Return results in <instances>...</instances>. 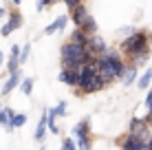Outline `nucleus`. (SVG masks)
Instances as JSON below:
<instances>
[{
	"label": "nucleus",
	"mask_w": 152,
	"mask_h": 150,
	"mask_svg": "<svg viewBox=\"0 0 152 150\" xmlns=\"http://www.w3.org/2000/svg\"><path fill=\"white\" fill-rule=\"evenodd\" d=\"M121 49L126 53H132V55H139V53H148V33H132L130 38H126L121 42Z\"/></svg>",
	"instance_id": "f257e3e1"
},
{
	"label": "nucleus",
	"mask_w": 152,
	"mask_h": 150,
	"mask_svg": "<svg viewBox=\"0 0 152 150\" xmlns=\"http://www.w3.org/2000/svg\"><path fill=\"white\" fill-rule=\"evenodd\" d=\"M86 49H88L91 55H104L106 53V42H104L97 33H91L88 40H86Z\"/></svg>",
	"instance_id": "f03ea898"
},
{
	"label": "nucleus",
	"mask_w": 152,
	"mask_h": 150,
	"mask_svg": "<svg viewBox=\"0 0 152 150\" xmlns=\"http://www.w3.org/2000/svg\"><path fill=\"white\" fill-rule=\"evenodd\" d=\"M121 150H145V139L137 135H128L121 141Z\"/></svg>",
	"instance_id": "7ed1b4c3"
},
{
	"label": "nucleus",
	"mask_w": 152,
	"mask_h": 150,
	"mask_svg": "<svg viewBox=\"0 0 152 150\" xmlns=\"http://www.w3.org/2000/svg\"><path fill=\"white\" fill-rule=\"evenodd\" d=\"M20 73H22V71H20V66H18L15 71H11V73H9V80L4 82V86H2V95H9V93H11L15 86L20 84V80H22V75H20Z\"/></svg>",
	"instance_id": "20e7f679"
},
{
	"label": "nucleus",
	"mask_w": 152,
	"mask_h": 150,
	"mask_svg": "<svg viewBox=\"0 0 152 150\" xmlns=\"http://www.w3.org/2000/svg\"><path fill=\"white\" fill-rule=\"evenodd\" d=\"M71 11H73V24H75V27H82V24L86 22V18L91 15V13L86 11V7H84L82 2H80V4H75Z\"/></svg>",
	"instance_id": "39448f33"
},
{
	"label": "nucleus",
	"mask_w": 152,
	"mask_h": 150,
	"mask_svg": "<svg viewBox=\"0 0 152 150\" xmlns=\"http://www.w3.org/2000/svg\"><path fill=\"white\" fill-rule=\"evenodd\" d=\"M20 24H22V15L20 13H11L9 15V22L2 27V38H7V35L13 33L15 29H20Z\"/></svg>",
	"instance_id": "423d86ee"
},
{
	"label": "nucleus",
	"mask_w": 152,
	"mask_h": 150,
	"mask_svg": "<svg viewBox=\"0 0 152 150\" xmlns=\"http://www.w3.org/2000/svg\"><path fill=\"white\" fill-rule=\"evenodd\" d=\"M69 20H71V18H69V15H60V18H57V20H55V22H51V24H49V27H46V29H44V33H46V35H53V33H55V31H62V29H64V27H66V24H69Z\"/></svg>",
	"instance_id": "0eeeda50"
},
{
	"label": "nucleus",
	"mask_w": 152,
	"mask_h": 150,
	"mask_svg": "<svg viewBox=\"0 0 152 150\" xmlns=\"http://www.w3.org/2000/svg\"><path fill=\"white\" fill-rule=\"evenodd\" d=\"M60 82H64L69 86H77V69H62Z\"/></svg>",
	"instance_id": "6e6552de"
},
{
	"label": "nucleus",
	"mask_w": 152,
	"mask_h": 150,
	"mask_svg": "<svg viewBox=\"0 0 152 150\" xmlns=\"http://www.w3.org/2000/svg\"><path fill=\"white\" fill-rule=\"evenodd\" d=\"M88 35H91V33H86V31H84L82 27H77V29L71 33V40H69V42H75V44H84V46H86Z\"/></svg>",
	"instance_id": "1a4fd4ad"
},
{
	"label": "nucleus",
	"mask_w": 152,
	"mask_h": 150,
	"mask_svg": "<svg viewBox=\"0 0 152 150\" xmlns=\"http://www.w3.org/2000/svg\"><path fill=\"white\" fill-rule=\"evenodd\" d=\"M18 53H20V46L13 44V46H11V55H9V62H7V71H9V73L20 66V64H18Z\"/></svg>",
	"instance_id": "9d476101"
},
{
	"label": "nucleus",
	"mask_w": 152,
	"mask_h": 150,
	"mask_svg": "<svg viewBox=\"0 0 152 150\" xmlns=\"http://www.w3.org/2000/svg\"><path fill=\"white\" fill-rule=\"evenodd\" d=\"M104 86H106V84L102 82V77H99V75H95V77H93V80L88 82L86 86H84V91H86V93H97L99 89H104Z\"/></svg>",
	"instance_id": "9b49d317"
},
{
	"label": "nucleus",
	"mask_w": 152,
	"mask_h": 150,
	"mask_svg": "<svg viewBox=\"0 0 152 150\" xmlns=\"http://www.w3.org/2000/svg\"><path fill=\"white\" fill-rule=\"evenodd\" d=\"M24 124H27V115H13L11 121H9V126H7V130L11 132V130H15V128H22Z\"/></svg>",
	"instance_id": "f8f14e48"
},
{
	"label": "nucleus",
	"mask_w": 152,
	"mask_h": 150,
	"mask_svg": "<svg viewBox=\"0 0 152 150\" xmlns=\"http://www.w3.org/2000/svg\"><path fill=\"white\" fill-rule=\"evenodd\" d=\"M88 130H91V121L84 119V121H80L75 128H73V135L75 137H84V135H88Z\"/></svg>",
	"instance_id": "ddd939ff"
},
{
	"label": "nucleus",
	"mask_w": 152,
	"mask_h": 150,
	"mask_svg": "<svg viewBox=\"0 0 152 150\" xmlns=\"http://www.w3.org/2000/svg\"><path fill=\"white\" fill-rule=\"evenodd\" d=\"M44 132H46V113L42 115V119H40V124H38V128H35V141H42L44 139Z\"/></svg>",
	"instance_id": "4468645a"
},
{
	"label": "nucleus",
	"mask_w": 152,
	"mask_h": 150,
	"mask_svg": "<svg viewBox=\"0 0 152 150\" xmlns=\"http://www.w3.org/2000/svg\"><path fill=\"white\" fill-rule=\"evenodd\" d=\"M150 82H152V69H145V73L137 80V86L143 91V89H148V86H150Z\"/></svg>",
	"instance_id": "2eb2a0df"
},
{
	"label": "nucleus",
	"mask_w": 152,
	"mask_h": 150,
	"mask_svg": "<svg viewBox=\"0 0 152 150\" xmlns=\"http://www.w3.org/2000/svg\"><path fill=\"white\" fill-rule=\"evenodd\" d=\"M46 130L53 132V135L60 132V128L55 126V115H53V110H51V108H49V113H46Z\"/></svg>",
	"instance_id": "dca6fc26"
},
{
	"label": "nucleus",
	"mask_w": 152,
	"mask_h": 150,
	"mask_svg": "<svg viewBox=\"0 0 152 150\" xmlns=\"http://www.w3.org/2000/svg\"><path fill=\"white\" fill-rule=\"evenodd\" d=\"M18 86H20V91H22L27 97L31 95V93H33V80H31V77H27V80H20V84H18Z\"/></svg>",
	"instance_id": "f3484780"
},
{
	"label": "nucleus",
	"mask_w": 152,
	"mask_h": 150,
	"mask_svg": "<svg viewBox=\"0 0 152 150\" xmlns=\"http://www.w3.org/2000/svg\"><path fill=\"white\" fill-rule=\"evenodd\" d=\"M13 115H15V113L11 110V108H4V110H0V126H4V128H7Z\"/></svg>",
	"instance_id": "a211bd4d"
},
{
	"label": "nucleus",
	"mask_w": 152,
	"mask_h": 150,
	"mask_svg": "<svg viewBox=\"0 0 152 150\" xmlns=\"http://www.w3.org/2000/svg\"><path fill=\"white\" fill-rule=\"evenodd\" d=\"M121 77H124V82H126V86H130V84H134V82H137V69H134V66H132V69H128V71H126V73H124Z\"/></svg>",
	"instance_id": "6ab92c4d"
},
{
	"label": "nucleus",
	"mask_w": 152,
	"mask_h": 150,
	"mask_svg": "<svg viewBox=\"0 0 152 150\" xmlns=\"http://www.w3.org/2000/svg\"><path fill=\"white\" fill-rule=\"evenodd\" d=\"M82 29L86 31V33H95V31H97V22L93 20V15H88V18H86V22L82 24Z\"/></svg>",
	"instance_id": "aec40b11"
},
{
	"label": "nucleus",
	"mask_w": 152,
	"mask_h": 150,
	"mask_svg": "<svg viewBox=\"0 0 152 150\" xmlns=\"http://www.w3.org/2000/svg\"><path fill=\"white\" fill-rule=\"evenodd\" d=\"M29 53H31V44H24V46H22V53H18V64H20V66L29 60Z\"/></svg>",
	"instance_id": "412c9836"
},
{
	"label": "nucleus",
	"mask_w": 152,
	"mask_h": 150,
	"mask_svg": "<svg viewBox=\"0 0 152 150\" xmlns=\"http://www.w3.org/2000/svg\"><path fill=\"white\" fill-rule=\"evenodd\" d=\"M51 110H53L55 117H62V115H66V104H64V102H60V104H57L55 108H51Z\"/></svg>",
	"instance_id": "4be33fe9"
},
{
	"label": "nucleus",
	"mask_w": 152,
	"mask_h": 150,
	"mask_svg": "<svg viewBox=\"0 0 152 150\" xmlns=\"http://www.w3.org/2000/svg\"><path fill=\"white\" fill-rule=\"evenodd\" d=\"M77 143H80V150H91V141H88V135L77 137Z\"/></svg>",
	"instance_id": "5701e85b"
},
{
	"label": "nucleus",
	"mask_w": 152,
	"mask_h": 150,
	"mask_svg": "<svg viewBox=\"0 0 152 150\" xmlns=\"http://www.w3.org/2000/svg\"><path fill=\"white\" fill-rule=\"evenodd\" d=\"M145 62H148V53H139L137 58H134V69H139V66H143Z\"/></svg>",
	"instance_id": "b1692460"
},
{
	"label": "nucleus",
	"mask_w": 152,
	"mask_h": 150,
	"mask_svg": "<svg viewBox=\"0 0 152 150\" xmlns=\"http://www.w3.org/2000/svg\"><path fill=\"white\" fill-rule=\"evenodd\" d=\"M62 150H77V146L73 143V139H71V137H66L64 141H62Z\"/></svg>",
	"instance_id": "393cba45"
},
{
	"label": "nucleus",
	"mask_w": 152,
	"mask_h": 150,
	"mask_svg": "<svg viewBox=\"0 0 152 150\" xmlns=\"http://www.w3.org/2000/svg\"><path fill=\"white\" fill-rule=\"evenodd\" d=\"M143 121H145V119H141V117H132V119H130V130H134V128L141 126Z\"/></svg>",
	"instance_id": "a878e982"
},
{
	"label": "nucleus",
	"mask_w": 152,
	"mask_h": 150,
	"mask_svg": "<svg viewBox=\"0 0 152 150\" xmlns=\"http://www.w3.org/2000/svg\"><path fill=\"white\" fill-rule=\"evenodd\" d=\"M64 2H66V7H69V9H73L75 4H80L82 0H64Z\"/></svg>",
	"instance_id": "bb28decb"
},
{
	"label": "nucleus",
	"mask_w": 152,
	"mask_h": 150,
	"mask_svg": "<svg viewBox=\"0 0 152 150\" xmlns=\"http://www.w3.org/2000/svg\"><path fill=\"white\" fill-rule=\"evenodd\" d=\"M53 0H40V4H38V11H42V9L46 7V4H51Z\"/></svg>",
	"instance_id": "cd10ccee"
},
{
	"label": "nucleus",
	"mask_w": 152,
	"mask_h": 150,
	"mask_svg": "<svg viewBox=\"0 0 152 150\" xmlns=\"http://www.w3.org/2000/svg\"><path fill=\"white\" fill-rule=\"evenodd\" d=\"M145 124H148V128H152V113H150V117L145 119Z\"/></svg>",
	"instance_id": "c85d7f7f"
},
{
	"label": "nucleus",
	"mask_w": 152,
	"mask_h": 150,
	"mask_svg": "<svg viewBox=\"0 0 152 150\" xmlns=\"http://www.w3.org/2000/svg\"><path fill=\"white\" fill-rule=\"evenodd\" d=\"M4 15H7V9H4V7H0V18H4Z\"/></svg>",
	"instance_id": "c756f323"
},
{
	"label": "nucleus",
	"mask_w": 152,
	"mask_h": 150,
	"mask_svg": "<svg viewBox=\"0 0 152 150\" xmlns=\"http://www.w3.org/2000/svg\"><path fill=\"white\" fill-rule=\"evenodd\" d=\"M150 102H152V93H148V97H145V106H148Z\"/></svg>",
	"instance_id": "7c9ffc66"
},
{
	"label": "nucleus",
	"mask_w": 152,
	"mask_h": 150,
	"mask_svg": "<svg viewBox=\"0 0 152 150\" xmlns=\"http://www.w3.org/2000/svg\"><path fill=\"white\" fill-rule=\"evenodd\" d=\"M20 2H22V0H11V4H15V7H18Z\"/></svg>",
	"instance_id": "2f4dec72"
},
{
	"label": "nucleus",
	"mask_w": 152,
	"mask_h": 150,
	"mask_svg": "<svg viewBox=\"0 0 152 150\" xmlns=\"http://www.w3.org/2000/svg\"><path fill=\"white\" fill-rule=\"evenodd\" d=\"M0 66H2V51H0Z\"/></svg>",
	"instance_id": "473e14b6"
},
{
	"label": "nucleus",
	"mask_w": 152,
	"mask_h": 150,
	"mask_svg": "<svg viewBox=\"0 0 152 150\" xmlns=\"http://www.w3.org/2000/svg\"><path fill=\"white\" fill-rule=\"evenodd\" d=\"M148 108H150V113H152V102H150V104H148Z\"/></svg>",
	"instance_id": "72a5a7b5"
},
{
	"label": "nucleus",
	"mask_w": 152,
	"mask_h": 150,
	"mask_svg": "<svg viewBox=\"0 0 152 150\" xmlns=\"http://www.w3.org/2000/svg\"><path fill=\"white\" fill-rule=\"evenodd\" d=\"M0 110H2V104H0Z\"/></svg>",
	"instance_id": "f704fd0d"
},
{
	"label": "nucleus",
	"mask_w": 152,
	"mask_h": 150,
	"mask_svg": "<svg viewBox=\"0 0 152 150\" xmlns=\"http://www.w3.org/2000/svg\"><path fill=\"white\" fill-rule=\"evenodd\" d=\"M40 150H46V148H40Z\"/></svg>",
	"instance_id": "c9c22d12"
}]
</instances>
